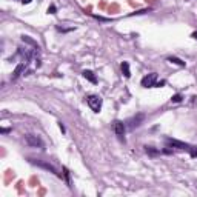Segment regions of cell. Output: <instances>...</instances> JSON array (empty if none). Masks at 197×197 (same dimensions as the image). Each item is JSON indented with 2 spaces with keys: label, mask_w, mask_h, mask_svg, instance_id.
I'll return each mask as SVG.
<instances>
[{
  "label": "cell",
  "mask_w": 197,
  "mask_h": 197,
  "mask_svg": "<svg viewBox=\"0 0 197 197\" xmlns=\"http://www.w3.org/2000/svg\"><path fill=\"white\" fill-rule=\"evenodd\" d=\"M25 142H26V145H29V147H32V148H43L45 147L43 140H42L39 136H34V134H28V136L25 137Z\"/></svg>",
  "instance_id": "obj_1"
},
{
  "label": "cell",
  "mask_w": 197,
  "mask_h": 197,
  "mask_svg": "<svg viewBox=\"0 0 197 197\" xmlns=\"http://www.w3.org/2000/svg\"><path fill=\"white\" fill-rule=\"evenodd\" d=\"M86 102H88V106L94 111V113H98L100 109H102V98L96 96V94H93V96H89V97L86 98Z\"/></svg>",
  "instance_id": "obj_2"
},
{
  "label": "cell",
  "mask_w": 197,
  "mask_h": 197,
  "mask_svg": "<svg viewBox=\"0 0 197 197\" xmlns=\"http://www.w3.org/2000/svg\"><path fill=\"white\" fill-rule=\"evenodd\" d=\"M113 129H114V132H116V136L125 142V131H126V125L120 120H114L113 122Z\"/></svg>",
  "instance_id": "obj_3"
},
{
  "label": "cell",
  "mask_w": 197,
  "mask_h": 197,
  "mask_svg": "<svg viewBox=\"0 0 197 197\" xmlns=\"http://www.w3.org/2000/svg\"><path fill=\"white\" fill-rule=\"evenodd\" d=\"M31 160V163H34V165H37V166H40V168H43V170H48L49 172H52L54 175H57V177H62V174L57 171L51 163H46V162H42V160H36V159H29Z\"/></svg>",
  "instance_id": "obj_4"
},
{
  "label": "cell",
  "mask_w": 197,
  "mask_h": 197,
  "mask_svg": "<svg viewBox=\"0 0 197 197\" xmlns=\"http://www.w3.org/2000/svg\"><path fill=\"white\" fill-rule=\"evenodd\" d=\"M156 83H157V74L156 73L148 74L142 79V86L143 88H152V86H156Z\"/></svg>",
  "instance_id": "obj_5"
},
{
  "label": "cell",
  "mask_w": 197,
  "mask_h": 197,
  "mask_svg": "<svg viewBox=\"0 0 197 197\" xmlns=\"http://www.w3.org/2000/svg\"><path fill=\"white\" fill-rule=\"evenodd\" d=\"M143 120H145V116H143V114H137L136 117H131L128 122L125 123V125H126L129 129H134V128H139V126L142 125Z\"/></svg>",
  "instance_id": "obj_6"
},
{
  "label": "cell",
  "mask_w": 197,
  "mask_h": 197,
  "mask_svg": "<svg viewBox=\"0 0 197 197\" xmlns=\"http://www.w3.org/2000/svg\"><path fill=\"white\" fill-rule=\"evenodd\" d=\"M170 147L172 148H179V149H190V145H186V143H183V142H180V140H175V139H166L165 140Z\"/></svg>",
  "instance_id": "obj_7"
},
{
  "label": "cell",
  "mask_w": 197,
  "mask_h": 197,
  "mask_svg": "<svg viewBox=\"0 0 197 197\" xmlns=\"http://www.w3.org/2000/svg\"><path fill=\"white\" fill-rule=\"evenodd\" d=\"M25 71V63H19L17 66H16V70H14V73H12V75H11V79L12 80H17L20 75H22V73Z\"/></svg>",
  "instance_id": "obj_8"
},
{
  "label": "cell",
  "mask_w": 197,
  "mask_h": 197,
  "mask_svg": "<svg viewBox=\"0 0 197 197\" xmlns=\"http://www.w3.org/2000/svg\"><path fill=\"white\" fill-rule=\"evenodd\" d=\"M83 77H85L86 80H89L91 83H97V77H96V74L93 73V71H89V70H85V71H83Z\"/></svg>",
  "instance_id": "obj_9"
},
{
  "label": "cell",
  "mask_w": 197,
  "mask_h": 197,
  "mask_svg": "<svg viewBox=\"0 0 197 197\" xmlns=\"http://www.w3.org/2000/svg\"><path fill=\"white\" fill-rule=\"evenodd\" d=\"M19 54H20V55L25 59V63H26V62H29V60H31V57H32L31 51H29V49H26V48H25V49L23 48H19Z\"/></svg>",
  "instance_id": "obj_10"
},
{
  "label": "cell",
  "mask_w": 197,
  "mask_h": 197,
  "mask_svg": "<svg viewBox=\"0 0 197 197\" xmlns=\"http://www.w3.org/2000/svg\"><path fill=\"white\" fill-rule=\"evenodd\" d=\"M22 40H23L25 43H28V45H32L36 49H40V46H39V43L36 42V40H32L29 36H22Z\"/></svg>",
  "instance_id": "obj_11"
},
{
  "label": "cell",
  "mask_w": 197,
  "mask_h": 197,
  "mask_svg": "<svg viewBox=\"0 0 197 197\" xmlns=\"http://www.w3.org/2000/svg\"><path fill=\"white\" fill-rule=\"evenodd\" d=\"M122 73L126 79L131 77V71H129V63L128 62H122Z\"/></svg>",
  "instance_id": "obj_12"
},
{
  "label": "cell",
  "mask_w": 197,
  "mask_h": 197,
  "mask_svg": "<svg viewBox=\"0 0 197 197\" xmlns=\"http://www.w3.org/2000/svg\"><path fill=\"white\" fill-rule=\"evenodd\" d=\"M168 62H171L174 65H177V66H185V62L183 60H180V59H177V57H168Z\"/></svg>",
  "instance_id": "obj_13"
},
{
  "label": "cell",
  "mask_w": 197,
  "mask_h": 197,
  "mask_svg": "<svg viewBox=\"0 0 197 197\" xmlns=\"http://www.w3.org/2000/svg\"><path fill=\"white\" fill-rule=\"evenodd\" d=\"M145 151H147L148 156H152V157H154V156H157V154L160 152L159 149H156V148H152V147H145Z\"/></svg>",
  "instance_id": "obj_14"
},
{
  "label": "cell",
  "mask_w": 197,
  "mask_h": 197,
  "mask_svg": "<svg viewBox=\"0 0 197 197\" xmlns=\"http://www.w3.org/2000/svg\"><path fill=\"white\" fill-rule=\"evenodd\" d=\"M188 151H190L191 157H194V159H196V157H197V147H190V149H188Z\"/></svg>",
  "instance_id": "obj_15"
},
{
  "label": "cell",
  "mask_w": 197,
  "mask_h": 197,
  "mask_svg": "<svg viewBox=\"0 0 197 197\" xmlns=\"http://www.w3.org/2000/svg\"><path fill=\"white\" fill-rule=\"evenodd\" d=\"M171 100L174 103H179V102H182V96H180V94H175V96H172Z\"/></svg>",
  "instance_id": "obj_16"
},
{
  "label": "cell",
  "mask_w": 197,
  "mask_h": 197,
  "mask_svg": "<svg viewBox=\"0 0 197 197\" xmlns=\"http://www.w3.org/2000/svg\"><path fill=\"white\" fill-rule=\"evenodd\" d=\"M63 175H65V179H66V183L70 185V172H68L66 168H63ZM70 186H71V185H70Z\"/></svg>",
  "instance_id": "obj_17"
},
{
  "label": "cell",
  "mask_w": 197,
  "mask_h": 197,
  "mask_svg": "<svg viewBox=\"0 0 197 197\" xmlns=\"http://www.w3.org/2000/svg\"><path fill=\"white\" fill-rule=\"evenodd\" d=\"M75 28H62V26H57V31H62V32H66V31H73Z\"/></svg>",
  "instance_id": "obj_18"
},
{
  "label": "cell",
  "mask_w": 197,
  "mask_h": 197,
  "mask_svg": "<svg viewBox=\"0 0 197 197\" xmlns=\"http://www.w3.org/2000/svg\"><path fill=\"white\" fill-rule=\"evenodd\" d=\"M48 12L49 14H55V6H54V5H51L48 8Z\"/></svg>",
  "instance_id": "obj_19"
},
{
  "label": "cell",
  "mask_w": 197,
  "mask_h": 197,
  "mask_svg": "<svg viewBox=\"0 0 197 197\" xmlns=\"http://www.w3.org/2000/svg\"><path fill=\"white\" fill-rule=\"evenodd\" d=\"M9 131H11L9 128H2V129H0V132H2V134H6V132H9Z\"/></svg>",
  "instance_id": "obj_20"
},
{
  "label": "cell",
  "mask_w": 197,
  "mask_h": 197,
  "mask_svg": "<svg viewBox=\"0 0 197 197\" xmlns=\"http://www.w3.org/2000/svg\"><path fill=\"white\" fill-rule=\"evenodd\" d=\"M163 85H165V80H162V82H157V83H156V86H159V88H160V86H163Z\"/></svg>",
  "instance_id": "obj_21"
},
{
  "label": "cell",
  "mask_w": 197,
  "mask_h": 197,
  "mask_svg": "<svg viewBox=\"0 0 197 197\" xmlns=\"http://www.w3.org/2000/svg\"><path fill=\"white\" fill-rule=\"evenodd\" d=\"M20 2H22V5H29L32 0H20Z\"/></svg>",
  "instance_id": "obj_22"
},
{
  "label": "cell",
  "mask_w": 197,
  "mask_h": 197,
  "mask_svg": "<svg viewBox=\"0 0 197 197\" xmlns=\"http://www.w3.org/2000/svg\"><path fill=\"white\" fill-rule=\"evenodd\" d=\"M59 126H60V129H62V132H65V126H63V125H62V122L59 123Z\"/></svg>",
  "instance_id": "obj_23"
},
{
  "label": "cell",
  "mask_w": 197,
  "mask_h": 197,
  "mask_svg": "<svg viewBox=\"0 0 197 197\" xmlns=\"http://www.w3.org/2000/svg\"><path fill=\"white\" fill-rule=\"evenodd\" d=\"M193 39H196V40H197V31H194V32H193Z\"/></svg>",
  "instance_id": "obj_24"
}]
</instances>
